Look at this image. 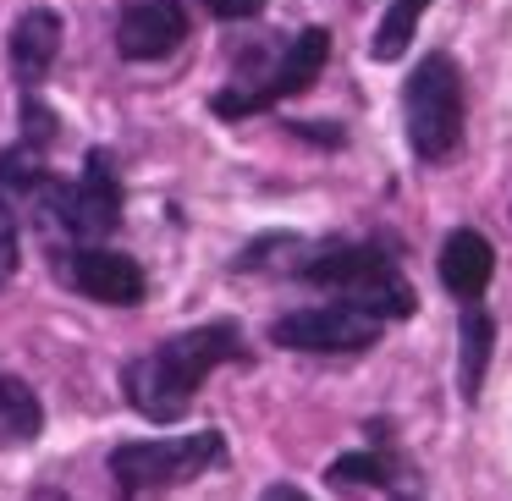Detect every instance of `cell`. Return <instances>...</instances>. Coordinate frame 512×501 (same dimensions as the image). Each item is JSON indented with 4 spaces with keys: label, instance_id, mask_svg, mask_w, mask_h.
<instances>
[{
    "label": "cell",
    "instance_id": "obj_18",
    "mask_svg": "<svg viewBox=\"0 0 512 501\" xmlns=\"http://www.w3.org/2000/svg\"><path fill=\"white\" fill-rule=\"evenodd\" d=\"M259 501H309V496H303L298 485H270V490H265V496H259Z\"/></svg>",
    "mask_w": 512,
    "mask_h": 501
},
{
    "label": "cell",
    "instance_id": "obj_4",
    "mask_svg": "<svg viewBox=\"0 0 512 501\" xmlns=\"http://www.w3.org/2000/svg\"><path fill=\"white\" fill-rule=\"evenodd\" d=\"M226 457V435L221 430H199V435H171V441H122L111 452V479L122 490V501L144 496V490H171L199 479L204 468H215Z\"/></svg>",
    "mask_w": 512,
    "mask_h": 501
},
{
    "label": "cell",
    "instance_id": "obj_17",
    "mask_svg": "<svg viewBox=\"0 0 512 501\" xmlns=\"http://www.w3.org/2000/svg\"><path fill=\"white\" fill-rule=\"evenodd\" d=\"M210 6V17H221V23H248V17L265 12V0H204Z\"/></svg>",
    "mask_w": 512,
    "mask_h": 501
},
{
    "label": "cell",
    "instance_id": "obj_3",
    "mask_svg": "<svg viewBox=\"0 0 512 501\" xmlns=\"http://www.w3.org/2000/svg\"><path fill=\"white\" fill-rule=\"evenodd\" d=\"M402 116H408V144L419 160L441 166V160L457 155V144H463V72H457L452 56L435 50L413 67Z\"/></svg>",
    "mask_w": 512,
    "mask_h": 501
},
{
    "label": "cell",
    "instance_id": "obj_1",
    "mask_svg": "<svg viewBox=\"0 0 512 501\" xmlns=\"http://www.w3.org/2000/svg\"><path fill=\"white\" fill-rule=\"evenodd\" d=\"M237 358H243V331H237L232 320H210V325L166 336V342L149 347L144 358H133V364L122 369V391L144 419L177 424L182 413L193 408L204 380L221 364H237Z\"/></svg>",
    "mask_w": 512,
    "mask_h": 501
},
{
    "label": "cell",
    "instance_id": "obj_16",
    "mask_svg": "<svg viewBox=\"0 0 512 501\" xmlns=\"http://www.w3.org/2000/svg\"><path fill=\"white\" fill-rule=\"evenodd\" d=\"M17 270V199L0 193V281Z\"/></svg>",
    "mask_w": 512,
    "mask_h": 501
},
{
    "label": "cell",
    "instance_id": "obj_19",
    "mask_svg": "<svg viewBox=\"0 0 512 501\" xmlns=\"http://www.w3.org/2000/svg\"><path fill=\"white\" fill-rule=\"evenodd\" d=\"M28 501H67V496H61V490H50V485H45V490H34V496H28Z\"/></svg>",
    "mask_w": 512,
    "mask_h": 501
},
{
    "label": "cell",
    "instance_id": "obj_2",
    "mask_svg": "<svg viewBox=\"0 0 512 501\" xmlns=\"http://www.w3.org/2000/svg\"><path fill=\"white\" fill-rule=\"evenodd\" d=\"M298 276L309 287L336 292V303H353V309L375 314V320H408L419 309L408 276L397 270V259L386 254L380 243H336L320 248L298 265Z\"/></svg>",
    "mask_w": 512,
    "mask_h": 501
},
{
    "label": "cell",
    "instance_id": "obj_11",
    "mask_svg": "<svg viewBox=\"0 0 512 501\" xmlns=\"http://www.w3.org/2000/svg\"><path fill=\"white\" fill-rule=\"evenodd\" d=\"M490 270H496V254L479 232H452L441 243V287L463 303H479V292L490 287Z\"/></svg>",
    "mask_w": 512,
    "mask_h": 501
},
{
    "label": "cell",
    "instance_id": "obj_7",
    "mask_svg": "<svg viewBox=\"0 0 512 501\" xmlns=\"http://www.w3.org/2000/svg\"><path fill=\"white\" fill-rule=\"evenodd\" d=\"M270 342L287 353H369L380 342V320L353 303H320V309H292L270 325Z\"/></svg>",
    "mask_w": 512,
    "mask_h": 501
},
{
    "label": "cell",
    "instance_id": "obj_12",
    "mask_svg": "<svg viewBox=\"0 0 512 501\" xmlns=\"http://www.w3.org/2000/svg\"><path fill=\"white\" fill-rule=\"evenodd\" d=\"M39 430H45V402H39V391L0 369V452L39 441Z\"/></svg>",
    "mask_w": 512,
    "mask_h": 501
},
{
    "label": "cell",
    "instance_id": "obj_13",
    "mask_svg": "<svg viewBox=\"0 0 512 501\" xmlns=\"http://www.w3.org/2000/svg\"><path fill=\"white\" fill-rule=\"evenodd\" d=\"M457 353H463V397L474 402L479 386H485L490 353H496V320L485 309H474V303L463 309V325H457Z\"/></svg>",
    "mask_w": 512,
    "mask_h": 501
},
{
    "label": "cell",
    "instance_id": "obj_15",
    "mask_svg": "<svg viewBox=\"0 0 512 501\" xmlns=\"http://www.w3.org/2000/svg\"><path fill=\"white\" fill-rule=\"evenodd\" d=\"M391 457L380 452H347L331 463V485H391Z\"/></svg>",
    "mask_w": 512,
    "mask_h": 501
},
{
    "label": "cell",
    "instance_id": "obj_8",
    "mask_svg": "<svg viewBox=\"0 0 512 501\" xmlns=\"http://www.w3.org/2000/svg\"><path fill=\"white\" fill-rule=\"evenodd\" d=\"M56 265H61V281H67L72 292H83V298H94V303H111V309H133L149 292L144 265H138L133 254H116V248H100V243L61 248Z\"/></svg>",
    "mask_w": 512,
    "mask_h": 501
},
{
    "label": "cell",
    "instance_id": "obj_9",
    "mask_svg": "<svg viewBox=\"0 0 512 501\" xmlns=\"http://www.w3.org/2000/svg\"><path fill=\"white\" fill-rule=\"evenodd\" d=\"M188 45V6L182 0H133L116 17L122 61H166Z\"/></svg>",
    "mask_w": 512,
    "mask_h": 501
},
{
    "label": "cell",
    "instance_id": "obj_6",
    "mask_svg": "<svg viewBox=\"0 0 512 501\" xmlns=\"http://www.w3.org/2000/svg\"><path fill=\"white\" fill-rule=\"evenodd\" d=\"M325 56H331V34L325 28H303L298 39L287 45V56L276 61V67L265 72L259 83H248V89H221L210 100L215 116H226V122H237V116H254V111H270L276 100H292V94H303L314 78H320Z\"/></svg>",
    "mask_w": 512,
    "mask_h": 501
},
{
    "label": "cell",
    "instance_id": "obj_5",
    "mask_svg": "<svg viewBox=\"0 0 512 501\" xmlns=\"http://www.w3.org/2000/svg\"><path fill=\"white\" fill-rule=\"evenodd\" d=\"M39 210L72 237V243H100L122 226V182H116V166L105 149H89L83 160V177L72 182H50L39 193Z\"/></svg>",
    "mask_w": 512,
    "mask_h": 501
},
{
    "label": "cell",
    "instance_id": "obj_10",
    "mask_svg": "<svg viewBox=\"0 0 512 501\" xmlns=\"http://www.w3.org/2000/svg\"><path fill=\"white\" fill-rule=\"evenodd\" d=\"M61 12L56 6H28V12H17L12 23V39H6V61H12V78L23 94H39V83L50 78V67H56L61 56Z\"/></svg>",
    "mask_w": 512,
    "mask_h": 501
},
{
    "label": "cell",
    "instance_id": "obj_14",
    "mask_svg": "<svg viewBox=\"0 0 512 501\" xmlns=\"http://www.w3.org/2000/svg\"><path fill=\"white\" fill-rule=\"evenodd\" d=\"M424 6H430V0H391V12L380 17V28H375V45H369V56H375V61H397L402 50H408V39L419 34Z\"/></svg>",
    "mask_w": 512,
    "mask_h": 501
}]
</instances>
